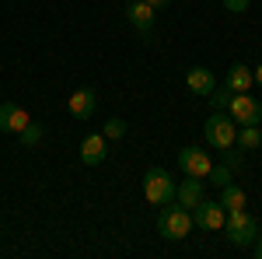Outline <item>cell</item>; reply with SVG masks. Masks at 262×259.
I'll return each mask as SVG.
<instances>
[{"mask_svg":"<svg viewBox=\"0 0 262 259\" xmlns=\"http://www.w3.org/2000/svg\"><path fill=\"white\" fill-rule=\"evenodd\" d=\"M227 238L234 242V245H252V242L259 238V224H255V217L248 214V210H227L224 214V228H221Z\"/></svg>","mask_w":262,"mask_h":259,"instance_id":"obj_1","label":"cell"},{"mask_svg":"<svg viewBox=\"0 0 262 259\" xmlns=\"http://www.w3.org/2000/svg\"><path fill=\"white\" fill-rule=\"evenodd\" d=\"M203 137L210 147H217V151H231L234 147V140H238V123L231 119V116H224V112H213L206 126H203Z\"/></svg>","mask_w":262,"mask_h":259,"instance_id":"obj_2","label":"cell"},{"mask_svg":"<svg viewBox=\"0 0 262 259\" xmlns=\"http://www.w3.org/2000/svg\"><path fill=\"white\" fill-rule=\"evenodd\" d=\"M158 231H161V238H171V242L185 238L192 231V210H185V207H164L161 214H158Z\"/></svg>","mask_w":262,"mask_h":259,"instance_id":"obj_3","label":"cell"},{"mask_svg":"<svg viewBox=\"0 0 262 259\" xmlns=\"http://www.w3.org/2000/svg\"><path fill=\"white\" fill-rule=\"evenodd\" d=\"M143 196H147V203H154V207H168L175 200V182L168 179L164 168H150L143 175Z\"/></svg>","mask_w":262,"mask_h":259,"instance_id":"obj_4","label":"cell"},{"mask_svg":"<svg viewBox=\"0 0 262 259\" xmlns=\"http://www.w3.org/2000/svg\"><path fill=\"white\" fill-rule=\"evenodd\" d=\"M227 116L238 123V126H255L262 119V105L248 91L245 95H231V105H227Z\"/></svg>","mask_w":262,"mask_h":259,"instance_id":"obj_5","label":"cell"},{"mask_svg":"<svg viewBox=\"0 0 262 259\" xmlns=\"http://www.w3.org/2000/svg\"><path fill=\"white\" fill-rule=\"evenodd\" d=\"M224 214H227V210H224L221 203H213V200L203 196L200 203L192 207V224L203 228V231H221L224 228Z\"/></svg>","mask_w":262,"mask_h":259,"instance_id":"obj_6","label":"cell"},{"mask_svg":"<svg viewBox=\"0 0 262 259\" xmlns=\"http://www.w3.org/2000/svg\"><path fill=\"white\" fill-rule=\"evenodd\" d=\"M179 168H182V175L206 179V172H210L213 165H210V154H206V151H200V147H182L179 151Z\"/></svg>","mask_w":262,"mask_h":259,"instance_id":"obj_7","label":"cell"},{"mask_svg":"<svg viewBox=\"0 0 262 259\" xmlns=\"http://www.w3.org/2000/svg\"><path fill=\"white\" fill-rule=\"evenodd\" d=\"M154 14H158V11H154L147 0H129V7H126V18L140 32V39H150V32H154Z\"/></svg>","mask_w":262,"mask_h":259,"instance_id":"obj_8","label":"cell"},{"mask_svg":"<svg viewBox=\"0 0 262 259\" xmlns=\"http://www.w3.org/2000/svg\"><path fill=\"white\" fill-rule=\"evenodd\" d=\"M28 123L32 119L18 102H0V133H21Z\"/></svg>","mask_w":262,"mask_h":259,"instance_id":"obj_9","label":"cell"},{"mask_svg":"<svg viewBox=\"0 0 262 259\" xmlns=\"http://www.w3.org/2000/svg\"><path fill=\"white\" fill-rule=\"evenodd\" d=\"M108 158V137L105 133H91L81 140V161L84 165H101Z\"/></svg>","mask_w":262,"mask_h":259,"instance_id":"obj_10","label":"cell"},{"mask_svg":"<svg viewBox=\"0 0 262 259\" xmlns=\"http://www.w3.org/2000/svg\"><path fill=\"white\" fill-rule=\"evenodd\" d=\"M67 109H70L74 119L88 123V119H91V112H95V91H91V88H77V91L70 95V102H67Z\"/></svg>","mask_w":262,"mask_h":259,"instance_id":"obj_11","label":"cell"},{"mask_svg":"<svg viewBox=\"0 0 262 259\" xmlns=\"http://www.w3.org/2000/svg\"><path fill=\"white\" fill-rule=\"evenodd\" d=\"M224 88H227V91H234V95H245V91H252V67H245V63H234V67L227 70V77H224Z\"/></svg>","mask_w":262,"mask_h":259,"instance_id":"obj_12","label":"cell"},{"mask_svg":"<svg viewBox=\"0 0 262 259\" xmlns=\"http://www.w3.org/2000/svg\"><path fill=\"white\" fill-rule=\"evenodd\" d=\"M185 84H189L192 95H210V91L217 88V77H213V70H206V67H192V70L185 74Z\"/></svg>","mask_w":262,"mask_h":259,"instance_id":"obj_13","label":"cell"},{"mask_svg":"<svg viewBox=\"0 0 262 259\" xmlns=\"http://www.w3.org/2000/svg\"><path fill=\"white\" fill-rule=\"evenodd\" d=\"M175 200H179V207H185V210H192L196 203L203 200V182L192 179V175H185V182H182L179 189H175Z\"/></svg>","mask_w":262,"mask_h":259,"instance_id":"obj_14","label":"cell"},{"mask_svg":"<svg viewBox=\"0 0 262 259\" xmlns=\"http://www.w3.org/2000/svg\"><path fill=\"white\" fill-rule=\"evenodd\" d=\"M221 207H224V210H242V207H248L245 189H242V186H234V182L221 186Z\"/></svg>","mask_w":262,"mask_h":259,"instance_id":"obj_15","label":"cell"},{"mask_svg":"<svg viewBox=\"0 0 262 259\" xmlns=\"http://www.w3.org/2000/svg\"><path fill=\"white\" fill-rule=\"evenodd\" d=\"M234 144H242V151H259L262 147V130L259 126H242Z\"/></svg>","mask_w":262,"mask_h":259,"instance_id":"obj_16","label":"cell"},{"mask_svg":"<svg viewBox=\"0 0 262 259\" xmlns=\"http://www.w3.org/2000/svg\"><path fill=\"white\" fill-rule=\"evenodd\" d=\"M18 137H21V144H25V147H39V144H42V126H39V123H28Z\"/></svg>","mask_w":262,"mask_h":259,"instance_id":"obj_17","label":"cell"},{"mask_svg":"<svg viewBox=\"0 0 262 259\" xmlns=\"http://www.w3.org/2000/svg\"><path fill=\"white\" fill-rule=\"evenodd\" d=\"M231 95H234V91H227V88H213V91H210V105H213V112H227Z\"/></svg>","mask_w":262,"mask_h":259,"instance_id":"obj_18","label":"cell"},{"mask_svg":"<svg viewBox=\"0 0 262 259\" xmlns=\"http://www.w3.org/2000/svg\"><path fill=\"white\" fill-rule=\"evenodd\" d=\"M206 179L221 189V186H227V182H231V168H227V165H213V168L206 172Z\"/></svg>","mask_w":262,"mask_h":259,"instance_id":"obj_19","label":"cell"},{"mask_svg":"<svg viewBox=\"0 0 262 259\" xmlns=\"http://www.w3.org/2000/svg\"><path fill=\"white\" fill-rule=\"evenodd\" d=\"M101 133H105L108 140H119V137H126V119H108Z\"/></svg>","mask_w":262,"mask_h":259,"instance_id":"obj_20","label":"cell"},{"mask_svg":"<svg viewBox=\"0 0 262 259\" xmlns=\"http://www.w3.org/2000/svg\"><path fill=\"white\" fill-rule=\"evenodd\" d=\"M248 4H252V0H224V7H227V11H234V14L248 11Z\"/></svg>","mask_w":262,"mask_h":259,"instance_id":"obj_21","label":"cell"},{"mask_svg":"<svg viewBox=\"0 0 262 259\" xmlns=\"http://www.w3.org/2000/svg\"><path fill=\"white\" fill-rule=\"evenodd\" d=\"M147 4H150V7H154V11H161V7H168V4H171V0H147Z\"/></svg>","mask_w":262,"mask_h":259,"instance_id":"obj_22","label":"cell"},{"mask_svg":"<svg viewBox=\"0 0 262 259\" xmlns=\"http://www.w3.org/2000/svg\"><path fill=\"white\" fill-rule=\"evenodd\" d=\"M252 252H255V256L262 259V235H259V238H255V242H252Z\"/></svg>","mask_w":262,"mask_h":259,"instance_id":"obj_23","label":"cell"},{"mask_svg":"<svg viewBox=\"0 0 262 259\" xmlns=\"http://www.w3.org/2000/svg\"><path fill=\"white\" fill-rule=\"evenodd\" d=\"M252 81H255V84H262V63L255 67V74H252Z\"/></svg>","mask_w":262,"mask_h":259,"instance_id":"obj_24","label":"cell"},{"mask_svg":"<svg viewBox=\"0 0 262 259\" xmlns=\"http://www.w3.org/2000/svg\"><path fill=\"white\" fill-rule=\"evenodd\" d=\"M259 228H262V224H259Z\"/></svg>","mask_w":262,"mask_h":259,"instance_id":"obj_25","label":"cell"}]
</instances>
